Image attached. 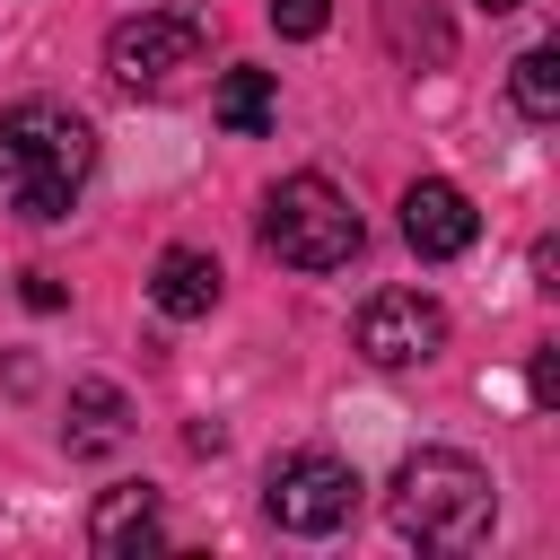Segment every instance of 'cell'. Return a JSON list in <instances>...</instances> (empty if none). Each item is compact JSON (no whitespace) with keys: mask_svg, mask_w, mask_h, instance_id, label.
<instances>
[{"mask_svg":"<svg viewBox=\"0 0 560 560\" xmlns=\"http://www.w3.org/2000/svg\"><path fill=\"white\" fill-rule=\"evenodd\" d=\"M201 52H210V26H201L192 9H140V18H122V26L105 35V70H114L131 96L175 88L184 70H201Z\"/></svg>","mask_w":560,"mask_h":560,"instance_id":"obj_4","label":"cell"},{"mask_svg":"<svg viewBox=\"0 0 560 560\" xmlns=\"http://www.w3.org/2000/svg\"><path fill=\"white\" fill-rule=\"evenodd\" d=\"M438 341H446V306L429 289H376L359 306V350L376 368H420V359H438Z\"/></svg>","mask_w":560,"mask_h":560,"instance_id":"obj_6","label":"cell"},{"mask_svg":"<svg viewBox=\"0 0 560 560\" xmlns=\"http://www.w3.org/2000/svg\"><path fill=\"white\" fill-rule=\"evenodd\" d=\"M122 438H131V402H122V385H105V376L70 385V455H114Z\"/></svg>","mask_w":560,"mask_h":560,"instance_id":"obj_10","label":"cell"},{"mask_svg":"<svg viewBox=\"0 0 560 560\" xmlns=\"http://www.w3.org/2000/svg\"><path fill=\"white\" fill-rule=\"evenodd\" d=\"M551 394H560V359H551V350H534V402H551Z\"/></svg>","mask_w":560,"mask_h":560,"instance_id":"obj_15","label":"cell"},{"mask_svg":"<svg viewBox=\"0 0 560 560\" xmlns=\"http://www.w3.org/2000/svg\"><path fill=\"white\" fill-rule=\"evenodd\" d=\"M88 542H96L105 560H122V551H149V542H158V490H140V481L105 490V499H96V516H88Z\"/></svg>","mask_w":560,"mask_h":560,"instance_id":"obj_9","label":"cell"},{"mask_svg":"<svg viewBox=\"0 0 560 560\" xmlns=\"http://www.w3.org/2000/svg\"><path fill=\"white\" fill-rule=\"evenodd\" d=\"M472 9H490V18H508V9H525V0H472Z\"/></svg>","mask_w":560,"mask_h":560,"instance_id":"obj_16","label":"cell"},{"mask_svg":"<svg viewBox=\"0 0 560 560\" xmlns=\"http://www.w3.org/2000/svg\"><path fill=\"white\" fill-rule=\"evenodd\" d=\"M324 18H332V0H271V35H289V44L324 35Z\"/></svg>","mask_w":560,"mask_h":560,"instance_id":"obj_13","label":"cell"},{"mask_svg":"<svg viewBox=\"0 0 560 560\" xmlns=\"http://www.w3.org/2000/svg\"><path fill=\"white\" fill-rule=\"evenodd\" d=\"M26 306L52 315V306H61V280H52V271H26Z\"/></svg>","mask_w":560,"mask_h":560,"instance_id":"obj_14","label":"cell"},{"mask_svg":"<svg viewBox=\"0 0 560 560\" xmlns=\"http://www.w3.org/2000/svg\"><path fill=\"white\" fill-rule=\"evenodd\" d=\"M210 105H219V122H228V131H245V140H254V131H271V70H228Z\"/></svg>","mask_w":560,"mask_h":560,"instance_id":"obj_11","label":"cell"},{"mask_svg":"<svg viewBox=\"0 0 560 560\" xmlns=\"http://www.w3.org/2000/svg\"><path fill=\"white\" fill-rule=\"evenodd\" d=\"M359 210L324 184V175H280L262 192V245L289 262V271H341L359 254Z\"/></svg>","mask_w":560,"mask_h":560,"instance_id":"obj_3","label":"cell"},{"mask_svg":"<svg viewBox=\"0 0 560 560\" xmlns=\"http://www.w3.org/2000/svg\"><path fill=\"white\" fill-rule=\"evenodd\" d=\"M402 236H411L420 262H455V254L481 236V210H472L446 175H420V184L402 192Z\"/></svg>","mask_w":560,"mask_h":560,"instance_id":"obj_7","label":"cell"},{"mask_svg":"<svg viewBox=\"0 0 560 560\" xmlns=\"http://www.w3.org/2000/svg\"><path fill=\"white\" fill-rule=\"evenodd\" d=\"M262 516L280 534H341L359 516V472L341 455H280L262 481Z\"/></svg>","mask_w":560,"mask_h":560,"instance_id":"obj_5","label":"cell"},{"mask_svg":"<svg viewBox=\"0 0 560 560\" xmlns=\"http://www.w3.org/2000/svg\"><path fill=\"white\" fill-rule=\"evenodd\" d=\"M508 88H516V114H525V122H551V114H560V52H551V44L516 52V79H508Z\"/></svg>","mask_w":560,"mask_h":560,"instance_id":"obj_12","label":"cell"},{"mask_svg":"<svg viewBox=\"0 0 560 560\" xmlns=\"http://www.w3.org/2000/svg\"><path fill=\"white\" fill-rule=\"evenodd\" d=\"M490 516H499V490H490V472L472 455H455V446L402 455V472H394V525L420 551H464V542L490 534Z\"/></svg>","mask_w":560,"mask_h":560,"instance_id":"obj_2","label":"cell"},{"mask_svg":"<svg viewBox=\"0 0 560 560\" xmlns=\"http://www.w3.org/2000/svg\"><path fill=\"white\" fill-rule=\"evenodd\" d=\"M88 166H96L88 114H70V105H52V96H26V105L0 114V192H9L26 219H70Z\"/></svg>","mask_w":560,"mask_h":560,"instance_id":"obj_1","label":"cell"},{"mask_svg":"<svg viewBox=\"0 0 560 560\" xmlns=\"http://www.w3.org/2000/svg\"><path fill=\"white\" fill-rule=\"evenodd\" d=\"M149 298H158V315L192 324V315H210V306H219V262H210L201 245H166V254H158V271H149Z\"/></svg>","mask_w":560,"mask_h":560,"instance_id":"obj_8","label":"cell"}]
</instances>
